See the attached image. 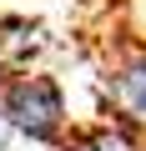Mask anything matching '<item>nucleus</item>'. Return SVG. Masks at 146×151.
I'll use <instances>...</instances> for the list:
<instances>
[{
  "instance_id": "20e7f679",
  "label": "nucleus",
  "mask_w": 146,
  "mask_h": 151,
  "mask_svg": "<svg viewBox=\"0 0 146 151\" xmlns=\"http://www.w3.org/2000/svg\"><path fill=\"white\" fill-rule=\"evenodd\" d=\"M0 151H5V116H0Z\"/></svg>"
},
{
  "instance_id": "f257e3e1",
  "label": "nucleus",
  "mask_w": 146,
  "mask_h": 151,
  "mask_svg": "<svg viewBox=\"0 0 146 151\" xmlns=\"http://www.w3.org/2000/svg\"><path fill=\"white\" fill-rule=\"evenodd\" d=\"M0 116L30 141H55L65 126V96L50 76H15L0 86Z\"/></svg>"
},
{
  "instance_id": "f03ea898",
  "label": "nucleus",
  "mask_w": 146,
  "mask_h": 151,
  "mask_svg": "<svg viewBox=\"0 0 146 151\" xmlns=\"http://www.w3.org/2000/svg\"><path fill=\"white\" fill-rule=\"evenodd\" d=\"M111 111L121 116V126H141L146 131V50H136L131 60L116 65V76H111Z\"/></svg>"
},
{
  "instance_id": "7ed1b4c3",
  "label": "nucleus",
  "mask_w": 146,
  "mask_h": 151,
  "mask_svg": "<svg viewBox=\"0 0 146 151\" xmlns=\"http://www.w3.org/2000/svg\"><path fill=\"white\" fill-rule=\"evenodd\" d=\"M65 151H146L126 126H86L65 141Z\"/></svg>"
}]
</instances>
